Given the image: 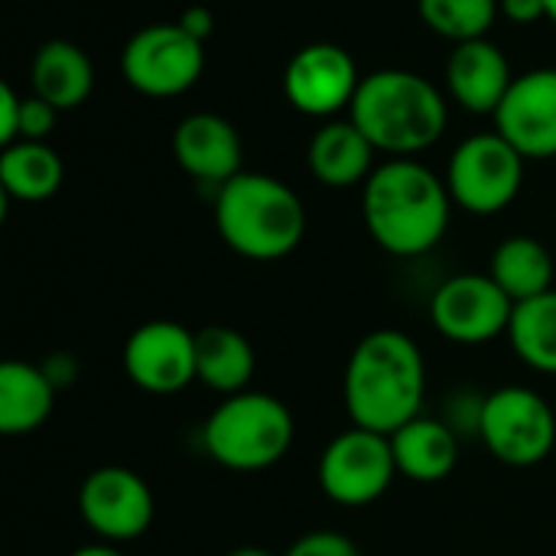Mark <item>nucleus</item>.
I'll use <instances>...</instances> for the list:
<instances>
[{"mask_svg":"<svg viewBox=\"0 0 556 556\" xmlns=\"http://www.w3.org/2000/svg\"><path fill=\"white\" fill-rule=\"evenodd\" d=\"M342 397L352 427L397 433L424 410L427 362L420 345L401 329L368 332L349 355Z\"/></svg>","mask_w":556,"mask_h":556,"instance_id":"1","label":"nucleus"},{"mask_svg":"<svg viewBox=\"0 0 556 556\" xmlns=\"http://www.w3.org/2000/svg\"><path fill=\"white\" fill-rule=\"evenodd\" d=\"M453 195L446 179L414 156H391L365 182L362 215L375 244L394 257L433 251L450 228Z\"/></svg>","mask_w":556,"mask_h":556,"instance_id":"2","label":"nucleus"},{"mask_svg":"<svg viewBox=\"0 0 556 556\" xmlns=\"http://www.w3.org/2000/svg\"><path fill=\"white\" fill-rule=\"evenodd\" d=\"M349 121L378 153L417 156L443 137L450 111L430 78L407 68H378L362 78Z\"/></svg>","mask_w":556,"mask_h":556,"instance_id":"3","label":"nucleus"},{"mask_svg":"<svg viewBox=\"0 0 556 556\" xmlns=\"http://www.w3.org/2000/svg\"><path fill=\"white\" fill-rule=\"evenodd\" d=\"M215 228L222 241L248 261H280L306 235L300 195L267 173H238L215 192Z\"/></svg>","mask_w":556,"mask_h":556,"instance_id":"4","label":"nucleus"},{"mask_svg":"<svg viewBox=\"0 0 556 556\" xmlns=\"http://www.w3.org/2000/svg\"><path fill=\"white\" fill-rule=\"evenodd\" d=\"M290 407L264 391H241L225 397L202 427L205 453L231 472H264L277 466L293 446Z\"/></svg>","mask_w":556,"mask_h":556,"instance_id":"5","label":"nucleus"},{"mask_svg":"<svg viewBox=\"0 0 556 556\" xmlns=\"http://www.w3.org/2000/svg\"><path fill=\"white\" fill-rule=\"evenodd\" d=\"M479 440L485 450L515 469L544 463L556 446L554 407L531 388L508 384L482 397Z\"/></svg>","mask_w":556,"mask_h":556,"instance_id":"6","label":"nucleus"},{"mask_svg":"<svg viewBox=\"0 0 556 556\" xmlns=\"http://www.w3.org/2000/svg\"><path fill=\"white\" fill-rule=\"evenodd\" d=\"M525 163L528 160L498 130L463 140L446 169L453 205L472 215L505 212L525 186Z\"/></svg>","mask_w":556,"mask_h":556,"instance_id":"7","label":"nucleus"},{"mask_svg":"<svg viewBox=\"0 0 556 556\" xmlns=\"http://www.w3.org/2000/svg\"><path fill=\"white\" fill-rule=\"evenodd\" d=\"M205 72V42L179 23H150L137 29L121 52L124 81L147 98H176Z\"/></svg>","mask_w":556,"mask_h":556,"instance_id":"8","label":"nucleus"},{"mask_svg":"<svg viewBox=\"0 0 556 556\" xmlns=\"http://www.w3.org/2000/svg\"><path fill=\"white\" fill-rule=\"evenodd\" d=\"M397 479L391 437L352 427L332 437L319 456V489L342 508H368Z\"/></svg>","mask_w":556,"mask_h":556,"instance_id":"9","label":"nucleus"},{"mask_svg":"<svg viewBox=\"0 0 556 556\" xmlns=\"http://www.w3.org/2000/svg\"><path fill=\"white\" fill-rule=\"evenodd\" d=\"M515 300L492 280V274H456L430 296L433 329L456 345H485L508 336Z\"/></svg>","mask_w":556,"mask_h":556,"instance_id":"10","label":"nucleus"},{"mask_svg":"<svg viewBox=\"0 0 556 556\" xmlns=\"http://www.w3.org/2000/svg\"><path fill=\"white\" fill-rule=\"evenodd\" d=\"M78 515L104 544H127L150 531L156 502L143 476L127 466H101L78 485Z\"/></svg>","mask_w":556,"mask_h":556,"instance_id":"11","label":"nucleus"},{"mask_svg":"<svg viewBox=\"0 0 556 556\" xmlns=\"http://www.w3.org/2000/svg\"><path fill=\"white\" fill-rule=\"evenodd\" d=\"M124 375L147 394L166 397L186 391L195 378V332L173 319L137 326L121 352Z\"/></svg>","mask_w":556,"mask_h":556,"instance_id":"12","label":"nucleus"},{"mask_svg":"<svg viewBox=\"0 0 556 556\" xmlns=\"http://www.w3.org/2000/svg\"><path fill=\"white\" fill-rule=\"evenodd\" d=\"M362 75L349 49L336 42H309L293 52L283 68V94L306 117H336L352 108Z\"/></svg>","mask_w":556,"mask_h":556,"instance_id":"13","label":"nucleus"},{"mask_svg":"<svg viewBox=\"0 0 556 556\" xmlns=\"http://www.w3.org/2000/svg\"><path fill=\"white\" fill-rule=\"evenodd\" d=\"M495 127L525 160H554L556 68H531L515 78L511 91L495 111Z\"/></svg>","mask_w":556,"mask_h":556,"instance_id":"14","label":"nucleus"},{"mask_svg":"<svg viewBox=\"0 0 556 556\" xmlns=\"http://www.w3.org/2000/svg\"><path fill=\"white\" fill-rule=\"evenodd\" d=\"M176 163L199 182L225 186L241 173V134L222 114H189L173 130Z\"/></svg>","mask_w":556,"mask_h":556,"instance_id":"15","label":"nucleus"},{"mask_svg":"<svg viewBox=\"0 0 556 556\" xmlns=\"http://www.w3.org/2000/svg\"><path fill=\"white\" fill-rule=\"evenodd\" d=\"M511 85H515V75H511L508 55L489 39L459 42L446 62L450 98L469 114L495 117V111L502 108Z\"/></svg>","mask_w":556,"mask_h":556,"instance_id":"16","label":"nucleus"},{"mask_svg":"<svg viewBox=\"0 0 556 556\" xmlns=\"http://www.w3.org/2000/svg\"><path fill=\"white\" fill-rule=\"evenodd\" d=\"M375 153L371 140L352 121H326L306 147V163L323 186L352 189L365 186L375 173Z\"/></svg>","mask_w":556,"mask_h":556,"instance_id":"17","label":"nucleus"},{"mask_svg":"<svg viewBox=\"0 0 556 556\" xmlns=\"http://www.w3.org/2000/svg\"><path fill=\"white\" fill-rule=\"evenodd\" d=\"M391 450L397 463V476L437 485L453 476L459 463V437L446 420L437 417H414L397 433H391Z\"/></svg>","mask_w":556,"mask_h":556,"instance_id":"18","label":"nucleus"},{"mask_svg":"<svg viewBox=\"0 0 556 556\" xmlns=\"http://www.w3.org/2000/svg\"><path fill=\"white\" fill-rule=\"evenodd\" d=\"M29 81L33 94L49 101L55 111H72L88 101L94 88V65L78 42L49 39L33 55Z\"/></svg>","mask_w":556,"mask_h":556,"instance_id":"19","label":"nucleus"},{"mask_svg":"<svg viewBox=\"0 0 556 556\" xmlns=\"http://www.w3.org/2000/svg\"><path fill=\"white\" fill-rule=\"evenodd\" d=\"M55 384L42 365L3 362L0 365V433L26 437L36 433L55 410Z\"/></svg>","mask_w":556,"mask_h":556,"instance_id":"20","label":"nucleus"},{"mask_svg":"<svg viewBox=\"0 0 556 556\" xmlns=\"http://www.w3.org/2000/svg\"><path fill=\"white\" fill-rule=\"evenodd\" d=\"M257 368L254 345L231 326H205L195 332V378L215 394L248 391Z\"/></svg>","mask_w":556,"mask_h":556,"instance_id":"21","label":"nucleus"},{"mask_svg":"<svg viewBox=\"0 0 556 556\" xmlns=\"http://www.w3.org/2000/svg\"><path fill=\"white\" fill-rule=\"evenodd\" d=\"M62 156L39 140H16L0 153V189L16 202H46L62 189Z\"/></svg>","mask_w":556,"mask_h":556,"instance_id":"22","label":"nucleus"},{"mask_svg":"<svg viewBox=\"0 0 556 556\" xmlns=\"http://www.w3.org/2000/svg\"><path fill=\"white\" fill-rule=\"evenodd\" d=\"M492 280L515 300H534L547 290H554V257L547 244H541L531 235H515L505 238L489 261Z\"/></svg>","mask_w":556,"mask_h":556,"instance_id":"23","label":"nucleus"},{"mask_svg":"<svg viewBox=\"0 0 556 556\" xmlns=\"http://www.w3.org/2000/svg\"><path fill=\"white\" fill-rule=\"evenodd\" d=\"M508 342L528 368L556 375V290L515 303Z\"/></svg>","mask_w":556,"mask_h":556,"instance_id":"24","label":"nucleus"},{"mask_svg":"<svg viewBox=\"0 0 556 556\" xmlns=\"http://www.w3.org/2000/svg\"><path fill=\"white\" fill-rule=\"evenodd\" d=\"M417 10L437 36L456 46L485 39L492 23L502 16L498 0H417Z\"/></svg>","mask_w":556,"mask_h":556,"instance_id":"25","label":"nucleus"},{"mask_svg":"<svg viewBox=\"0 0 556 556\" xmlns=\"http://www.w3.org/2000/svg\"><path fill=\"white\" fill-rule=\"evenodd\" d=\"M59 114L62 111H55L39 94H23V108H20V140H39V143H46V137L55 130Z\"/></svg>","mask_w":556,"mask_h":556,"instance_id":"26","label":"nucleus"},{"mask_svg":"<svg viewBox=\"0 0 556 556\" xmlns=\"http://www.w3.org/2000/svg\"><path fill=\"white\" fill-rule=\"evenodd\" d=\"M283 556H362V551L345 534L323 528V531H309V534L296 538Z\"/></svg>","mask_w":556,"mask_h":556,"instance_id":"27","label":"nucleus"},{"mask_svg":"<svg viewBox=\"0 0 556 556\" xmlns=\"http://www.w3.org/2000/svg\"><path fill=\"white\" fill-rule=\"evenodd\" d=\"M20 108H23V94L3 81L0 85V143L10 147L20 140Z\"/></svg>","mask_w":556,"mask_h":556,"instance_id":"28","label":"nucleus"},{"mask_svg":"<svg viewBox=\"0 0 556 556\" xmlns=\"http://www.w3.org/2000/svg\"><path fill=\"white\" fill-rule=\"evenodd\" d=\"M189 36H195L199 42H205L212 33H215V13L208 10V7H202V3H192V7H186L182 13H179V20H176Z\"/></svg>","mask_w":556,"mask_h":556,"instance_id":"29","label":"nucleus"},{"mask_svg":"<svg viewBox=\"0 0 556 556\" xmlns=\"http://www.w3.org/2000/svg\"><path fill=\"white\" fill-rule=\"evenodd\" d=\"M498 10L505 20L531 26L547 16V0H498Z\"/></svg>","mask_w":556,"mask_h":556,"instance_id":"30","label":"nucleus"},{"mask_svg":"<svg viewBox=\"0 0 556 556\" xmlns=\"http://www.w3.org/2000/svg\"><path fill=\"white\" fill-rule=\"evenodd\" d=\"M42 368H46V375H49V381H52L55 388L72 384V381H75V375H78V368H75V362H72L68 355H55V358H49Z\"/></svg>","mask_w":556,"mask_h":556,"instance_id":"31","label":"nucleus"},{"mask_svg":"<svg viewBox=\"0 0 556 556\" xmlns=\"http://www.w3.org/2000/svg\"><path fill=\"white\" fill-rule=\"evenodd\" d=\"M68 556H124L117 551V544H104V541H94V544H85L78 551H72Z\"/></svg>","mask_w":556,"mask_h":556,"instance_id":"32","label":"nucleus"},{"mask_svg":"<svg viewBox=\"0 0 556 556\" xmlns=\"http://www.w3.org/2000/svg\"><path fill=\"white\" fill-rule=\"evenodd\" d=\"M225 556H277V554H270L267 547H235L231 554H225Z\"/></svg>","mask_w":556,"mask_h":556,"instance_id":"33","label":"nucleus"},{"mask_svg":"<svg viewBox=\"0 0 556 556\" xmlns=\"http://www.w3.org/2000/svg\"><path fill=\"white\" fill-rule=\"evenodd\" d=\"M547 20L556 23V0H547Z\"/></svg>","mask_w":556,"mask_h":556,"instance_id":"34","label":"nucleus"}]
</instances>
